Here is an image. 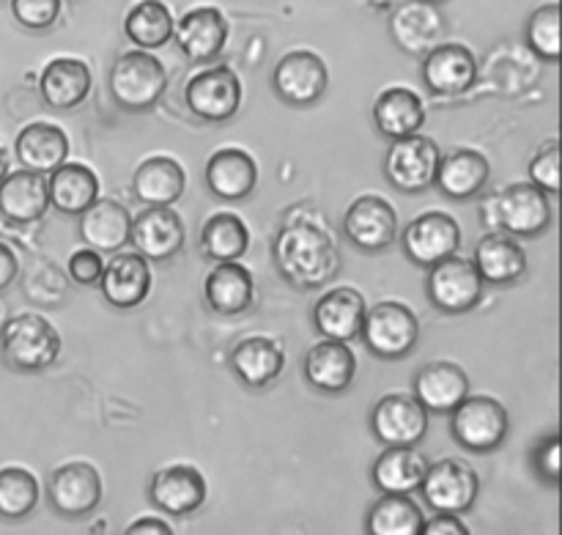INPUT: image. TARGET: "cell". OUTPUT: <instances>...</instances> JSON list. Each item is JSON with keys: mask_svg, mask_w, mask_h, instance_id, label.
<instances>
[{"mask_svg": "<svg viewBox=\"0 0 562 535\" xmlns=\"http://www.w3.org/2000/svg\"><path fill=\"white\" fill-rule=\"evenodd\" d=\"M488 179H492V165L475 148H456V152L439 157L437 181L445 198L450 201H472L486 190Z\"/></svg>", "mask_w": 562, "mask_h": 535, "instance_id": "29", "label": "cell"}, {"mask_svg": "<svg viewBox=\"0 0 562 535\" xmlns=\"http://www.w3.org/2000/svg\"><path fill=\"white\" fill-rule=\"evenodd\" d=\"M494 203H497L499 231L516 239H536L552 225L549 196L532 181H516L505 187L499 196H494Z\"/></svg>", "mask_w": 562, "mask_h": 535, "instance_id": "12", "label": "cell"}, {"mask_svg": "<svg viewBox=\"0 0 562 535\" xmlns=\"http://www.w3.org/2000/svg\"><path fill=\"white\" fill-rule=\"evenodd\" d=\"M173 11L162 0H140L124 16V33L137 49H157L173 38Z\"/></svg>", "mask_w": 562, "mask_h": 535, "instance_id": "38", "label": "cell"}, {"mask_svg": "<svg viewBox=\"0 0 562 535\" xmlns=\"http://www.w3.org/2000/svg\"><path fill=\"white\" fill-rule=\"evenodd\" d=\"M302 374H305V382L318 393L340 395L355 382L357 357L344 341L324 338L322 344L307 349Z\"/></svg>", "mask_w": 562, "mask_h": 535, "instance_id": "24", "label": "cell"}, {"mask_svg": "<svg viewBox=\"0 0 562 535\" xmlns=\"http://www.w3.org/2000/svg\"><path fill=\"white\" fill-rule=\"evenodd\" d=\"M104 272L102 253H97L93 247H82L69 256V278L80 286H99Z\"/></svg>", "mask_w": 562, "mask_h": 535, "instance_id": "46", "label": "cell"}, {"mask_svg": "<svg viewBox=\"0 0 562 535\" xmlns=\"http://www.w3.org/2000/svg\"><path fill=\"white\" fill-rule=\"evenodd\" d=\"M104 498L102 478L97 467L88 461H69L49 472L47 478V500L53 511L64 520H82L93 514Z\"/></svg>", "mask_w": 562, "mask_h": 535, "instance_id": "11", "label": "cell"}, {"mask_svg": "<svg viewBox=\"0 0 562 535\" xmlns=\"http://www.w3.org/2000/svg\"><path fill=\"white\" fill-rule=\"evenodd\" d=\"M49 209V192L44 174L14 170L0 179V214L14 225L38 223Z\"/></svg>", "mask_w": 562, "mask_h": 535, "instance_id": "28", "label": "cell"}, {"mask_svg": "<svg viewBox=\"0 0 562 535\" xmlns=\"http://www.w3.org/2000/svg\"><path fill=\"white\" fill-rule=\"evenodd\" d=\"M80 218V242L86 247H93L97 253H119L130 242L132 214L124 203L113 198H97Z\"/></svg>", "mask_w": 562, "mask_h": 535, "instance_id": "27", "label": "cell"}, {"mask_svg": "<svg viewBox=\"0 0 562 535\" xmlns=\"http://www.w3.org/2000/svg\"><path fill=\"white\" fill-rule=\"evenodd\" d=\"M27 280H38V289H27V300H33L36 305L42 308H58L60 302L66 300L69 294V286H66L64 272L58 267H53L49 261H38L33 264V269L27 272Z\"/></svg>", "mask_w": 562, "mask_h": 535, "instance_id": "43", "label": "cell"}, {"mask_svg": "<svg viewBox=\"0 0 562 535\" xmlns=\"http://www.w3.org/2000/svg\"><path fill=\"white\" fill-rule=\"evenodd\" d=\"M412 395L426 406L428 415H450L470 395V377L456 363H426L417 368Z\"/></svg>", "mask_w": 562, "mask_h": 535, "instance_id": "21", "label": "cell"}, {"mask_svg": "<svg viewBox=\"0 0 562 535\" xmlns=\"http://www.w3.org/2000/svg\"><path fill=\"white\" fill-rule=\"evenodd\" d=\"M360 338L379 360H401L412 355L420 341V319L404 302L384 300L366 311Z\"/></svg>", "mask_w": 562, "mask_h": 535, "instance_id": "4", "label": "cell"}, {"mask_svg": "<svg viewBox=\"0 0 562 535\" xmlns=\"http://www.w3.org/2000/svg\"><path fill=\"white\" fill-rule=\"evenodd\" d=\"M280 278L300 291H313L338 278L344 258L327 220L313 207H294L285 212L272 245Z\"/></svg>", "mask_w": 562, "mask_h": 535, "instance_id": "1", "label": "cell"}, {"mask_svg": "<svg viewBox=\"0 0 562 535\" xmlns=\"http://www.w3.org/2000/svg\"><path fill=\"white\" fill-rule=\"evenodd\" d=\"M344 234L357 250L382 253L398 239V214L382 196H360L346 209Z\"/></svg>", "mask_w": 562, "mask_h": 535, "instance_id": "14", "label": "cell"}, {"mask_svg": "<svg viewBox=\"0 0 562 535\" xmlns=\"http://www.w3.org/2000/svg\"><path fill=\"white\" fill-rule=\"evenodd\" d=\"M38 505V481L25 467H3L0 470V516L3 520H25Z\"/></svg>", "mask_w": 562, "mask_h": 535, "instance_id": "41", "label": "cell"}, {"mask_svg": "<svg viewBox=\"0 0 562 535\" xmlns=\"http://www.w3.org/2000/svg\"><path fill=\"white\" fill-rule=\"evenodd\" d=\"M206 305L220 316H239L256 302V278L239 261H217L203 280Z\"/></svg>", "mask_w": 562, "mask_h": 535, "instance_id": "25", "label": "cell"}, {"mask_svg": "<svg viewBox=\"0 0 562 535\" xmlns=\"http://www.w3.org/2000/svg\"><path fill=\"white\" fill-rule=\"evenodd\" d=\"M475 267L483 283L510 286L527 272V250L516 236L505 231H488L475 247Z\"/></svg>", "mask_w": 562, "mask_h": 535, "instance_id": "31", "label": "cell"}, {"mask_svg": "<svg viewBox=\"0 0 562 535\" xmlns=\"http://www.w3.org/2000/svg\"><path fill=\"white\" fill-rule=\"evenodd\" d=\"M420 505L409 494H382L366 516V533L371 535H423Z\"/></svg>", "mask_w": 562, "mask_h": 535, "instance_id": "39", "label": "cell"}, {"mask_svg": "<svg viewBox=\"0 0 562 535\" xmlns=\"http://www.w3.org/2000/svg\"><path fill=\"white\" fill-rule=\"evenodd\" d=\"M203 179L212 196L223 201H245L258 187V165L245 148H220L209 157Z\"/></svg>", "mask_w": 562, "mask_h": 535, "instance_id": "30", "label": "cell"}, {"mask_svg": "<svg viewBox=\"0 0 562 535\" xmlns=\"http://www.w3.org/2000/svg\"><path fill=\"white\" fill-rule=\"evenodd\" d=\"M231 25L214 5H195L173 27V38L192 64H212L223 55Z\"/></svg>", "mask_w": 562, "mask_h": 535, "instance_id": "18", "label": "cell"}, {"mask_svg": "<svg viewBox=\"0 0 562 535\" xmlns=\"http://www.w3.org/2000/svg\"><path fill=\"white\" fill-rule=\"evenodd\" d=\"M525 42L530 53L543 64L560 60V5L543 3L530 14L525 27Z\"/></svg>", "mask_w": 562, "mask_h": 535, "instance_id": "42", "label": "cell"}, {"mask_svg": "<svg viewBox=\"0 0 562 535\" xmlns=\"http://www.w3.org/2000/svg\"><path fill=\"white\" fill-rule=\"evenodd\" d=\"M187 239L184 223L170 207H146L132 218L130 242L146 261H170Z\"/></svg>", "mask_w": 562, "mask_h": 535, "instance_id": "19", "label": "cell"}, {"mask_svg": "<svg viewBox=\"0 0 562 535\" xmlns=\"http://www.w3.org/2000/svg\"><path fill=\"white\" fill-rule=\"evenodd\" d=\"M148 533L173 535V527L165 525V522L157 520V516H143V520L132 522V525L126 527V535H148Z\"/></svg>", "mask_w": 562, "mask_h": 535, "instance_id": "50", "label": "cell"}, {"mask_svg": "<svg viewBox=\"0 0 562 535\" xmlns=\"http://www.w3.org/2000/svg\"><path fill=\"white\" fill-rule=\"evenodd\" d=\"M184 104L192 115L209 124H223L239 113L241 82L231 66H209L190 77L184 88Z\"/></svg>", "mask_w": 562, "mask_h": 535, "instance_id": "8", "label": "cell"}, {"mask_svg": "<svg viewBox=\"0 0 562 535\" xmlns=\"http://www.w3.org/2000/svg\"><path fill=\"white\" fill-rule=\"evenodd\" d=\"M481 66L475 53L459 42H439L423 55V82L439 97H459L475 86Z\"/></svg>", "mask_w": 562, "mask_h": 535, "instance_id": "16", "label": "cell"}, {"mask_svg": "<svg viewBox=\"0 0 562 535\" xmlns=\"http://www.w3.org/2000/svg\"><path fill=\"white\" fill-rule=\"evenodd\" d=\"M390 38L406 55L423 58L431 47H437L445 36V16L437 3L428 0H406L390 14Z\"/></svg>", "mask_w": 562, "mask_h": 535, "instance_id": "17", "label": "cell"}, {"mask_svg": "<svg viewBox=\"0 0 562 535\" xmlns=\"http://www.w3.org/2000/svg\"><path fill=\"white\" fill-rule=\"evenodd\" d=\"M366 297L351 286H335L324 291L322 300L313 305V327L329 341H349L360 338L362 322H366Z\"/></svg>", "mask_w": 562, "mask_h": 535, "instance_id": "23", "label": "cell"}, {"mask_svg": "<svg viewBox=\"0 0 562 535\" xmlns=\"http://www.w3.org/2000/svg\"><path fill=\"white\" fill-rule=\"evenodd\" d=\"M530 179L532 185L541 187L547 196L560 192V143L547 141L530 159Z\"/></svg>", "mask_w": 562, "mask_h": 535, "instance_id": "45", "label": "cell"}, {"mask_svg": "<svg viewBox=\"0 0 562 535\" xmlns=\"http://www.w3.org/2000/svg\"><path fill=\"white\" fill-rule=\"evenodd\" d=\"M508 410L497 399H492V395H467L450 412V434L470 454H494L508 439Z\"/></svg>", "mask_w": 562, "mask_h": 535, "instance_id": "5", "label": "cell"}, {"mask_svg": "<svg viewBox=\"0 0 562 535\" xmlns=\"http://www.w3.org/2000/svg\"><path fill=\"white\" fill-rule=\"evenodd\" d=\"M108 86L121 110L148 113L168 91V69L148 49H132L115 58Z\"/></svg>", "mask_w": 562, "mask_h": 535, "instance_id": "3", "label": "cell"}, {"mask_svg": "<svg viewBox=\"0 0 562 535\" xmlns=\"http://www.w3.org/2000/svg\"><path fill=\"white\" fill-rule=\"evenodd\" d=\"M536 470L538 476L543 478L547 483H558L560 481V437L558 434H549L536 450Z\"/></svg>", "mask_w": 562, "mask_h": 535, "instance_id": "47", "label": "cell"}, {"mask_svg": "<svg viewBox=\"0 0 562 535\" xmlns=\"http://www.w3.org/2000/svg\"><path fill=\"white\" fill-rule=\"evenodd\" d=\"M58 330L38 313H20L5 322L0 333V355L11 371L42 374L60 357Z\"/></svg>", "mask_w": 562, "mask_h": 535, "instance_id": "2", "label": "cell"}, {"mask_svg": "<svg viewBox=\"0 0 562 535\" xmlns=\"http://www.w3.org/2000/svg\"><path fill=\"white\" fill-rule=\"evenodd\" d=\"M426 470L428 459L417 450V445H393L373 461L371 478L382 494H412L420 489Z\"/></svg>", "mask_w": 562, "mask_h": 535, "instance_id": "33", "label": "cell"}, {"mask_svg": "<svg viewBox=\"0 0 562 535\" xmlns=\"http://www.w3.org/2000/svg\"><path fill=\"white\" fill-rule=\"evenodd\" d=\"M228 366L234 377L245 388L263 390L272 382H278L285 368L283 346L267 335H252V338L239 341L228 357Z\"/></svg>", "mask_w": 562, "mask_h": 535, "instance_id": "26", "label": "cell"}, {"mask_svg": "<svg viewBox=\"0 0 562 535\" xmlns=\"http://www.w3.org/2000/svg\"><path fill=\"white\" fill-rule=\"evenodd\" d=\"M428 3H437L439 5V3H442V0H428Z\"/></svg>", "mask_w": 562, "mask_h": 535, "instance_id": "53", "label": "cell"}, {"mask_svg": "<svg viewBox=\"0 0 562 535\" xmlns=\"http://www.w3.org/2000/svg\"><path fill=\"white\" fill-rule=\"evenodd\" d=\"M20 275V258L5 242H0V291L9 289Z\"/></svg>", "mask_w": 562, "mask_h": 535, "instance_id": "49", "label": "cell"}, {"mask_svg": "<svg viewBox=\"0 0 562 535\" xmlns=\"http://www.w3.org/2000/svg\"><path fill=\"white\" fill-rule=\"evenodd\" d=\"M38 93L53 110H75L91 93V69L80 58H55L38 77Z\"/></svg>", "mask_w": 562, "mask_h": 535, "instance_id": "32", "label": "cell"}, {"mask_svg": "<svg viewBox=\"0 0 562 535\" xmlns=\"http://www.w3.org/2000/svg\"><path fill=\"white\" fill-rule=\"evenodd\" d=\"M11 14L27 31H47L58 22L60 9L64 3L60 0H9Z\"/></svg>", "mask_w": 562, "mask_h": 535, "instance_id": "44", "label": "cell"}, {"mask_svg": "<svg viewBox=\"0 0 562 535\" xmlns=\"http://www.w3.org/2000/svg\"><path fill=\"white\" fill-rule=\"evenodd\" d=\"M9 165H11V154H9V148L3 146V141H0V179L9 174Z\"/></svg>", "mask_w": 562, "mask_h": 535, "instance_id": "51", "label": "cell"}, {"mask_svg": "<svg viewBox=\"0 0 562 535\" xmlns=\"http://www.w3.org/2000/svg\"><path fill=\"white\" fill-rule=\"evenodd\" d=\"M483 289L486 283H483L475 261L459 256V253L428 267L426 297L439 313L461 316V313L475 311L477 302L483 300Z\"/></svg>", "mask_w": 562, "mask_h": 535, "instance_id": "6", "label": "cell"}, {"mask_svg": "<svg viewBox=\"0 0 562 535\" xmlns=\"http://www.w3.org/2000/svg\"><path fill=\"white\" fill-rule=\"evenodd\" d=\"M49 207L60 214H80L99 198V179L88 165L64 163L49 170Z\"/></svg>", "mask_w": 562, "mask_h": 535, "instance_id": "37", "label": "cell"}, {"mask_svg": "<svg viewBox=\"0 0 562 535\" xmlns=\"http://www.w3.org/2000/svg\"><path fill=\"white\" fill-rule=\"evenodd\" d=\"M401 247L415 267H434L461 247V225L448 212H423L401 234Z\"/></svg>", "mask_w": 562, "mask_h": 535, "instance_id": "13", "label": "cell"}, {"mask_svg": "<svg viewBox=\"0 0 562 535\" xmlns=\"http://www.w3.org/2000/svg\"><path fill=\"white\" fill-rule=\"evenodd\" d=\"M373 124H376L379 135L390 137V141L415 135L426 124V104L412 88H387L373 102Z\"/></svg>", "mask_w": 562, "mask_h": 535, "instance_id": "35", "label": "cell"}, {"mask_svg": "<svg viewBox=\"0 0 562 535\" xmlns=\"http://www.w3.org/2000/svg\"><path fill=\"white\" fill-rule=\"evenodd\" d=\"M423 535H470V531L459 520V514H442V511H437V516L426 520V525H423Z\"/></svg>", "mask_w": 562, "mask_h": 535, "instance_id": "48", "label": "cell"}, {"mask_svg": "<svg viewBox=\"0 0 562 535\" xmlns=\"http://www.w3.org/2000/svg\"><path fill=\"white\" fill-rule=\"evenodd\" d=\"M439 157H442V152H439L437 141L420 135V132L398 137L384 157V176L398 192L420 196V192L431 190L434 181H437Z\"/></svg>", "mask_w": 562, "mask_h": 535, "instance_id": "7", "label": "cell"}, {"mask_svg": "<svg viewBox=\"0 0 562 535\" xmlns=\"http://www.w3.org/2000/svg\"><path fill=\"white\" fill-rule=\"evenodd\" d=\"M5 322H9V308H5V302L0 300V333H3Z\"/></svg>", "mask_w": 562, "mask_h": 535, "instance_id": "52", "label": "cell"}, {"mask_svg": "<svg viewBox=\"0 0 562 535\" xmlns=\"http://www.w3.org/2000/svg\"><path fill=\"white\" fill-rule=\"evenodd\" d=\"M206 478L190 465H173L154 472L148 483V500L170 516H190L206 503Z\"/></svg>", "mask_w": 562, "mask_h": 535, "instance_id": "20", "label": "cell"}, {"mask_svg": "<svg viewBox=\"0 0 562 535\" xmlns=\"http://www.w3.org/2000/svg\"><path fill=\"white\" fill-rule=\"evenodd\" d=\"M187 174L179 159L148 157L132 176V192L146 207H173L184 196Z\"/></svg>", "mask_w": 562, "mask_h": 535, "instance_id": "34", "label": "cell"}, {"mask_svg": "<svg viewBox=\"0 0 562 535\" xmlns=\"http://www.w3.org/2000/svg\"><path fill=\"white\" fill-rule=\"evenodd\" d=\"M99 286H102V297L108 300V305L119 308V311H132L151 294V267L140 253H115L104 264Z\"/></svg>", "mask_w": 562, "mask_h": 535, "instance_id": "22", "label": "cell"}, {"mask_svg": "<svg viewBox=\"0 0 562 535\" xmlns=\"http://www.w3.org/2000/svg\"><path fill=\"white\" fill-rule=\"evenodd\" d=\"M423 500L442 514H467L475 509L481 494V478L459 459H439L428 465L420 483Z\"/></svg>", "mask_w": 562, "mask_h": 535, "instance_id": "10", "label": "cell"}, {"mask_svg": "<svg viewBox=\"0 0 562 535\" xmlns=\"http://www.w3.org/2000/svg\"><path fill=\"white\" fill-rule=\"evenodd\" d=\"M250 247V231L234 212H220L203 223L201 250L212 261H239Z\"/></svg>", "mask_w": 562, "mask_h": 535, "instance_id": "40", "label": "cell"}, {"mask_svg": "<svg viewBox=\"0 0 562 535\" xmlns=\"http://www.w3.org/2000/svg\"><path fill=\"white\" fill-rule=\"evenodd\" d=\"M272 88L280 102L291 108H311L329 88L327 64L313 49H291L274 66Z\"/></svg>", "mask_w": 562, "mask_h": 535, "instance_id": "9", "label": "cell"}, {"mask_svg": "<svg viewBox=\"0 0 562 535\" xmlns=\"http://www.w3.org/2000/svg\"><path fill=\"white\" fill-rule=\"evenodd\" d=\"M371 432L384 448L420 445L428 434L426 406L409 393H387L373 406Z\"/></svg>", "mask_w": 562, "mask_h": 535, "instance_id": "15", "label": "cell"}, {"mask_svg": "<svg viewBox=\"0 0 562 535\" xmlns=\"http://www.w3.org/2000/svg\"><path fill=\"white\" fill-rule=\"evenodd\" d=\"M14 154L22 168L36 170V174H49V170L64 165L66 157H69V137H66L60 126L36 121V124H27L16 135Z\"/></svg>", "mask_w": 562, "mask_h": 535, "instance_id": "36", "label": "cell"}]
</instances>
